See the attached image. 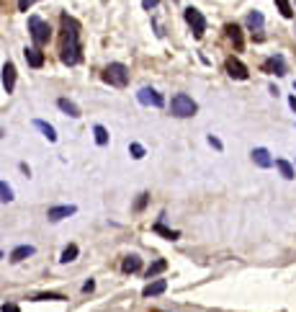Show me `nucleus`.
<instances>
[{
  "mask_svg": "<svg viewBox=\"0 0 296 312\" xmlns=\"http://www.w3.org/2000/svg\"><path fill=\"white\" fill-rule=\"evenodd\" d=\"M77 21L62 13V42H60V57L65 65H77L80 62V31Z\"/></svg>",
  "mask_w": 296,
  "mask_h": 312,
  "instance_id": "nucleus-1",
  "label": "nucleus"
},
{
  "mask_svg": "<svg viewBox=\"0 0 296 312\" xmlns=\"http://www.w3.org/2000/svg\"><path fill=\"white\" fill-rule=\"evenodd\" d=\"M170 111H173V116H178V119H188V116H196L198 106L188 93H175L173 101H170Z\"/></svg>",
  "mask_w": 296,
  "mask_h": 312,
  "instance_id": "nucleus-2",
  "label": "nucleus"
},
{
  "mask_svg": "<svg viewBox=\"0 0 296 312\" xmlns=\"http://www.w3.org/2000/svg\"><path fill=\"white\" fill-rule=\"evenodd\" d=\"M28 31H31V39H34V44H36V47L49 44L52 29H49V23H47V21H41L39 16H31V18H28Z\"/></svg>",
  "mask_w": 296,
  "mask_h": 312,
  "instance_id": "nucleus-3",
  "label": "nucleus"
},
{
  "mask_svg": "<svg viewBox=\"0 0 296 312\" xmlns=\"http://www.w3.org/2000/svg\"><path fill=\"white\" fill-rule=\"evenodd\" d=\"M103 80L111 83L113 88H124L126 83H129V70H126V65H121V62H111L103 70Z\"/></svg>",
  "mask_w": 296,
  "mask_h": 312,
  "instance_id": "nucleus-4",
  "label": "nucleus"
},
{
  "mask_svg": "<svg viewBox=\"0 0 296 312\" xmlns=\"http://www.w3.org/2000/svg\"><path fill=\"white\" fill-rule=\"evenodd\" d=\"M186 21H188V26H191L193 36H196V39H201V36H203V31H206V18L201 16V11H196V8H186Z\"/></svg>",
  "mask_w": 296,
  "mask_h": 312,
  "instance_id": "nucleus-5",
  "label": "nucleus"
},
{
  "mask_svg": "<svg viewBox=\"0 0 296 312\" xmlns=\"http://www.w3.org/2000/svg\"><path fill=\"white\" fill-rule=\"evenodd\" d=\"M224 67H227V75H229V77H234V80H247V77H250L247 67H245L237 57H227Z\"/></svg>",
  "mask_w": 296,
  "mask_h": 312,
  "instance_id": "nucleus-6",
  "label": "nucleus"
},
{
  "mask_svg": "<svg viewBox=\"0 0 296 312\" xmlns=\"http://www.w3.org/2000/svg\"><path fill=\"white\" fill-rule=\"evenodd\" d=\"M137 98H139V103H144V106H155V108H160L165 101H162V96L155 91V88H142L139 93H137Z\"/></svg>",
  "mask_w": 296,
  "mask_h": 312,
  "instance_id": "nucleus-7",
  "label": "nucleus"
},
{
  "mask_svg": "<svg viewBox=\"0 0 296 312\" xmlns=\"http://www.w3.org/2000/svg\"><path fill=\"white\" fill-rule=\"evenodd\" d=\"M23 57H26L28 67H34V70L44 67V52H41L39 47H26V49H23Z\"/></svg>",
  "mask_w": 296,
  "mask_h": 312,
  "instance_id": "nucleus-8",
  "label": "nucleus"
},
{
  "mask_svg": "<svg viewBox=\"0 0 296 312\" xmlns=\"http://www.w3.org/2000/svg\"><path fill=\"white\" fill-rule=\"evenodd\" d=\"M13 86H16V65L13 62H6L3 65V91L6 93H13Z\"/></svg>",
  "mask_w": 296,
  "mask_h": 312,
  "instance_id": "nucleus-9",
  "label": "nucleus"
},
{
  "mask_svg": "<svg viewBox=\"0 0 296 312\" xmlns=\"http://www.w3.org/2000/svg\"><path fill=\"white\" fill-rule=\"evenodd\" d=\"M75 212H77V207L65 204V207H52V209L47 212V217H49V222H60V219H65V217H72Z\"/></svg>",
  "mask_w": 296,
  "mask_h": 312,
  "instance_id": "nucleus-10",
  "label": "nucleus"
},
{
  "mask_svg": "<svg viewBox=\"0 0 296 312\" xmlns=\"http://www.w3.org/2000/svg\"><path fill=\"white\" fill-rule=\"evenodd\" d=\"M252 163H255L258 168H271L273 158H271V152L265 147H255V150H252Z\"/></svg>",
  "mask_w": 296,
  "mask_h": 312,
  "instance_id": "nucleus-11",
  "label": "nucleus"
},
{
  "mask_svg": "<svg viewBox=\"0 0 296 312\" xmlns=\"http://www.w3.org/2000/svg\"><path fill=\"white\" fill-rule=\"evenodd\" d=\"M265 72H273V75H286V62L283 57H268L265 65H263Z\"/></svg>",
  "mask_w": 296,
  "mask_h": 312,
  "instance_id": "nucleus-12",
  "label": "nucleus"
},
{
  "mask_svg": "<svg viewBox=\"0 0 296 312\" xmlns=\"http://www.w3.org/2000/svg\"><path fill=\"white\" fill-rule=\"evenodd\" d=\"M167 289V281L165 279H155V281H150L144 289H142V294L144 297H157V294H162Z\"/></svg>",
  "mask_w": 296,
  "mask_h": 312,
  "instance_id": "nucleus-13",
  "label": "nucleus"
},
{
  "mask_svg": "<svg viewBox=\"0 0 296 312\" xmlns=\"http://www.w3.org/2000/svg\"><path fill=\"white\" fill-rule=\"evenodd\" d=\"M139 268H142V258H139V256H126L124 263H121V271H124V274H137Z\"/></svg>",
  "mask_w": 296,
  "mask_h": 312,
  "instance_id": "nucleus-14",
  "label": "nucleus"
},
{
  "mask_svg": "<svg viewBox=\"0 0 296 312\" xmlns=\"http://www.w3.org/2000/svg\"><path fill=\"white\" fill-rule=\"evenodd\" d=\"M57 106H60V111H65L67 116H72V119H80V116H82V114H80V108H77V103H72L70 98H60V101H57Z\"/></svg>",
  "mask_w": 296,
  "mask_h": 312,
  "instance_id": "nucleus-15",
  "label": "nucleus"
},
{
  "mask_svg": "<svg viewBox=\"0 0 296 312\" xmlns=\"http://www.w3.org/2000/svg\"><path fill=\"white\" fill-rule=\"evenodd\" d=\"M34 127H36L41 134H44L49 142H57V132H54V127H52V124H47L44 119H34Z\"/></svg>",
  "mask_w": 296,
  "mask_h": 312,
  "instance_id": "nucleus-16",
  "label": "nucleus"
},
{
  "mask_svg": "<svg viewBox=\"0 0 296 312\" xmlns=\"http://www.w3.org/2000/svg\"><path fill=\"white\" fill-rule=\"evenodd\" d=\"M227 36H229V42H232L237 49H242L245 39H242V31H240V26H237V23H229V26H227Z\"/></svg>",
  "mask_w": 296,
  "mask_h": 312,
  "instance_id": "nucleus-17",
  "label": "nucleus"
},
{
  "mask_svg": "<svg viewBox=\"0 0 296 312\" xmlns=\"http://www.w3.org/2000/svg\"><path fill=\"white\" fill-rule=\"evenodd\" d=\"M36 253V248L34 245H18L13 253H11V261L13 263H18V261H23V258H28V256H34Z\"/></svg>",
  "mask_w": 296,
  "mask_h": 312,
  "instance_id": "nucleus-18",
  "label": "nucleus"
},
{
  "mask_svg": "<svg viewBox=\"0 0 296 312\" xmlns=\"http://www.w3.org/2000/svg\"><path fill=\"white\" fill-rule=\"evenodd\" d=\"M276 168H278V173L286 178V181H291V178H296V173H293V165L288 163V160H283V158H278L276 160Z\"/></svg>",
  "mask_w": 296,
  "mask_h": 312,
  "instance_id": "nucleus-19",
  "label": "nucleus"
},
{
  "mask_svg": "<svg viewBox=\"0 0 296 312\" xmlns=\"http://www.w3.org/2000/svg\"><path fill=\"white\" fill-rule=\"evenodd\" d=\"M152 230L157 232V235H162L165 240H178V238H181V232H178V230H167V227H165L162 222H157V224H155Z\"/></svg>",
  "mask_w": 296,
  "mask_h": 312,
  "instance_id": "nucleus-20",
  "label": "nucleus"
},
{
  "mask_svg": "<svg viewBox=\"0 0 296 312\" xmlns=\"http://www.w3.org/2000/svg\"><path fill=\"white\" fill-rule=\"evenodd\" d=\"M77 253H80V248H77L75 243H70V245L62 250V258H60V261H62V263H72V261L77 258Z\"/></svg>",
  "mask_w": 296,
  "mask_h": 312,
  "instance_id": "nucleus-21",
  "label": "nucleus"
},
{
  "mask_svg": "<svg viewBox=\"0 0 296 312\" xmlns=\"http://www.w3.org/2000/svg\"><path fill=\"white\" fill-rule=\"evenodd\" d=\"M167 268V261H155V263H150V268H147V279H152V276H157V274H162V271Z\"/></svg>",
  "mask_w": 296,
  "mask_h": 312,
  "instance_id": "nucleus-22",
  "label": "nucleus"
},
{
  "mask_svg": "<svg viewBox=\"0 0 296 312\" xmlns=\"http://www.w3.org/2000/svg\"><path fill=\"white\" fill-rule=\"evenodd\" d=\"M34 299H36V302H65V297L57 294V292H41V294H36Z\"/></svg>",
  "mask_w": 296,
  "mask_h": 312,
  "instance_id": "nucleus-23",
  "label": "nucleus"
},
{
  "mask_svg": "<svg viewBox=\"0 0 296 312\" xmlns=\"http://www.w3.org/2000/svg\"><path fill=\"white\" fill-rule=\"evenodd\" d=\"M93 134H96V142L103 147V145H108V129L106 127H101V124H96L93 127Z\"/></svg>",
  "mask_w": 296,
  "mask_h": 312,
  "instance_id": "nucleus-24",
  "label": "nucleus"
},
{
  "mask_svg": "<svg viewBox=\"0 0 296 312\" xmlns=\"http://www.w3.org/2000/svg\"><path fill=\"white\" fill-rule=\"evenodd\" d=\"M276 8H278V13L283 18H293V8H291L288 0H276Z\"/></svg>",
  "mask_w": 296,
  "mask_h": 312,
  "instance_id": "nucleus-25",
  "label": "nucleus"
},
{
  "mask_svg": "<svg viewBox=\"0 0 296 312\" xmlns=\"http://www.w3.org/2000/svg\"><path fill=\"white\" fill-rule=\"evenodd\" d=\"M0 193H3V196H0V199H3V204L13 202V188H11L6 181H0Z\"/></svg>",
  "mask_w": 296,
  "mask_h": 312,
  "instance_id": "nucleus-26",
  "label": "nucleus"
},
{
  "mask_svg": "<svg viewBox=\"0 0 296 312\" xmlns=\"http://www.w3.org/2000/svg\"><path fill=\"white\" fill-rule=\"evenodd\" d=\"M129 155H132L134 160H142V158H144V147H142L139 142H132V145H129Z\"/></svg>",
  "mask_w": 296,
  "mask_h": 312,
  "instance_id": "nucleus-27",
  "label": "nucleus"
},
{
  "mask_svg": "<svg viewBox=\"0 0 296 312\" xmlns=\"http://www.w3.org/2000/svg\"><path fill=\"white\" fill-rule=\"evenodd\" d=\"M247 23H250L252 29H260V26H263V16H260L258 11H255V13H250V16H247Z\"/></svg>",
  "mask_w": 296,
  "mask_h": 312,
  "instance_id": "nucleus-28",
  "label": "nucleus"
},
{
  "mask_svg": "<svg viewBox=\"0 0 296 312\" xmlns=\"http://www.w3.org/2000/svg\"><path fill=\"white\" fill-rule=\"evenodd\" d=\"M147 199H150V196H147V193H139V199H137V204H134V209H137V212H142V209L147 207Z\"/></svg>",
  "mask_w": 296,
  "mask_h": 312,
  "instance_id": "nucleus-29",
  "label": "nucleus"
},
{
  "mask_svg": "<svg viewBox=\"0 0 296 312\" xmlns=\"http://www.w3.org/2000/svg\"><path fill=\"white\" fill-rule=\"evenodd\" d=\"M209 145H211V147H217V150H224L222 139H219V137H214V134H209Z\"/></svg>",
  "mask_w": 296,
  "mask_h": 312,
  "instance_id": "nucleus-30",
  "label": "nucleus"
},
{
  "mask_svg": "<svg viewBox=\"0 0 296 312\" xmlns=\"http://www.w3.org/2000/svg\"><path fill=\"white\" fill-rule=\"evenodd\" d=\"M34 0H18V11H28Z\"/></svg>",
  "mask_w": 296,
  "mask_h": 312,
  "instance_id": "nucleus-31",
  "label": "nucleus"
},
{
  "mask_svg": "<svg viewBox=\"0 0 296 312\" xmlns=\"http://www.w3.org/2000/svg\"><path fill=\"white\" fill-rule=\"evenodd\" d=\"M3 312H21V309H18V304H8V302H6V304H3Z\"/></svg>",
  "mask_w": 296,
  "mask_h": 312,
  "instance_id": "nucleus-32",
  "label": "nucleus"
},
{
  "mask_svg": "<svg viewBox=\"0 0 296 312\" xmlns=\"http://www.w3.org/2000/svg\"><path fill=\"white\" fill-rule=\"evenodd\" d=\"M93 289H96V281H93V279L82 284V292H93Z\"/></svg>",
  "mask_w": 296,
  "mask_h": 312,
  "instance_id": "nucleus-33",
  "label": "nucleus"
},
{
  "mask_svg": "<svg viewBox=\"0 0 296 312\" xmlns=\"http://www.w3.org/2000/svg\"><path fill=\"white\" fill-rule=\"evenodd\" d=\"M288 106H291V108L296 111V96H291V98H288Z\"/></svg>",
  "mask_w": 296,
  "mask_h": 312,
  "instance_id": "nucleus-34",
  "label": "nucleus"
},
{
  "mask_svg": "<svg viewBox=\"0 0 296 312\" xmlns=\"http://www.w3.org/2000/svg\"><path fill=\"white\" fill-rule=\"evenodd\" d=\"M155 3H157V0H144V6H147V8H150V6H155Z\"/></svg>",
  "mask_w": 296,
  "mask_h": 312,
  "instance_id": "nucleus-35",
  "label": "nucleus"
},
{
  "mask_svg": "<svg viewBox=\"0 0 296 312\" xmlns=\"http://www.w3.org/2000/svg\"><path fill=\"white\" fill-rule=\"evenodd\" d=\"M293 91H296V83H293Z\"/></svg>",
  "mask_w": 296,
  "mask_h": 312,
  "instance_id": "nucleus-36",
  "label": "nucleus"
},
{
  "mask_svg": "<svg viewBox=\"0 0 296 312\" xmlns=\"http://www.w3.org/2000/svg\"><path fill=\"white\" fill-rule=\"evenodd\" d=\"M152 312H160V309H152Z\"/></svg>",
  "mask_w": 296,
  "mask_h": 312,
  "instance_id": "nucleus-37",
  "label": "nucleus"
}]
</instances>
